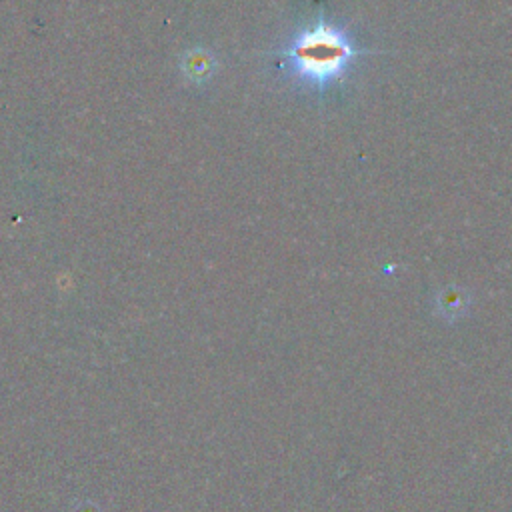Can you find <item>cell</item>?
Returning a JSON list of instances; mask_svg holds the SVG:
<instances>
[{"label":"cell","mask_w":512,"mask_h":512,"mask_svg":"<svg viewBox=\"0 0 512 512\" xmlns=\"http://www.w3.org/2000/svg\"><path fill=\"white\" fill-rule=\"evenodd\" d=\"M72 512H102V510L90 500H80L78 504L72 506Z\"/></svg>","instance_id":"obj_2"},{"label":"cell","mask_w":512,"mask_h":512,"mask_svg":"<svg viewBox=\"0 0 512 512\" xmlns=\"http://www.w3.org/2000/svg\"><path fill=\"white\" fill-rule=\"evenodd\" d=\"M358 54L344 28L318 18L280 50V70L296 86L322 92L346 76Z\"/></svg>","instance_id":"obj_1"}]
</instances>
